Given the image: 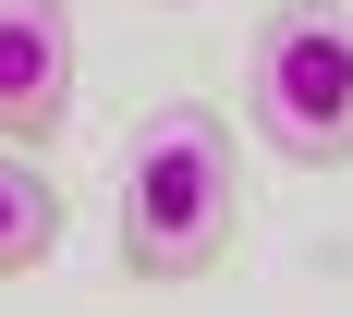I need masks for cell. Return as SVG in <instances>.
I'll use <instances>...</instances> for the list:
<instances>
[{
    "label": "cell",
    "instance_id": "cell-1",
    "mask_svg": "<svg viewBox=\"0 0 353 317\" xmlns=\"http://www.w3.org/2000/svg\"><path fill=\"white\" fill-rule=\"evenodd\" d=\"M122 269L134 281H208L219 256H232V232H244V159H232V122L195 98L146 110L134 146H122Z\"/></svg>",
    "mask_w": 353,
    "mask_h": 317
},
{
    "label": "cell",
    "instance_id": "cell-2",
    "mask_svg": "<svg viewBox=\"0 0 353 317\" xmlns=\"http://www.w3.org/2000/svg\"><path fill=\"white\" fill-rule=\"evenodd\" d=\"M244 122L292 171H353V12L281 0L244 49Z\"/></svg>",
    "mask_w": 353,
    "mask_h": 317
},
{
    "label": "cell",
    "instance_id": "cell-3",
    "mask_svg": "<svg viewBox=\"0 0 353 317\" xmlns=\"http://www.w3.org/2000/svg\"><path fill=\"white\" fill-rule=\"evenodd\" d=\"M73 122V0H0V135L61 146Z\"/></svg>",
    "mask_w": 353,
    "mask_h": 317
},
{
    "label": "cell",
    "instance_id": "cell-4",
    "mask_svg": "<svg viewBox=\"0 0 353 317\" xmlns=\"http://www.w3.org/2000/svg\"><path fill=\"white\" fill-rule=\"evenodd\" d=\"M49 244H61V183H49V146H12V135H0V281L49 269Z\"/></svg>",
    "mask_w": 353,
    "mask_h": 317
}]
</instances>
